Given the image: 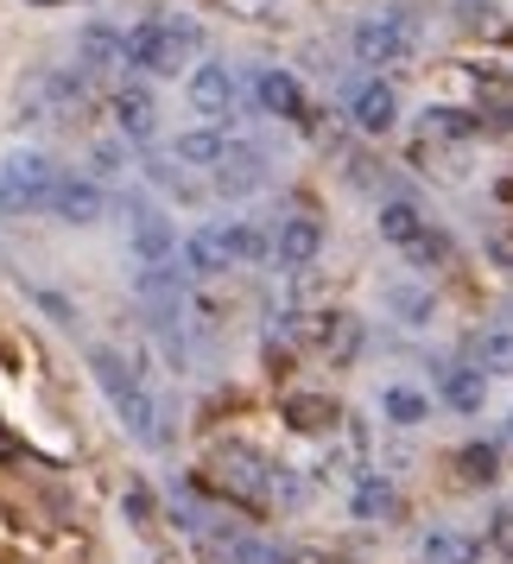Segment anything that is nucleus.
<instances>
[{
	"mask_svg": "<svg viewBox=\"0 0 513 564\" xmlns=\"http://www.w3.org/2000/svg\"><path fill=\"white\" fill-rule=\"evenodd\" d=\"M190 45H197V26L190 20H140L128 32V64L153 70V77H172Z\"/></svg>",
	"mask_w": 513,
	"mask_h": 564,
	"instance_id": "obj_1",
	"label": "nucleus"
},
{
	"mask_svg": "<svg viewBox=\"0 0 513 564\" xmlns=\"http://www.w3.org/2000/svg\"><path fill=\"white\" fill-rule=\"evenodd\" d=\"M209 476H216L222 495L248 501V508H266V501H273V463H260L254 451H216Z\"/></svg>",
	"mask_w": 513,
	"mask_h": 564,
	"instance_id": "obj_2",
	"label": "nucleus"
},
{
	"mask_svg": "<svg viewBox=\"0 0 513 564\" xmlns=\"http://www.w3.org/2000/svg\"><path fill=\"white\" fill-rule=\"evenodd\" d=\"M412 52V13L406 7H386L374 20H361L356 26V57L361 64H393V57Z\"/></svg>",
	"mask_w": 513,
	"mask_h": 564,
	"instance_id": "obj_3",
	"label": "nucleus"
},
{
	"mask_svg": "<svg viewBox=\"0 0 513 564\" xmlns=\"http://www.w3.org/2000/svg\"><path fill=\"white\" fill-rule=\"evenodd\" d=\"M7 191H13L26 209H52V197H57L52 159H45V153H13V159H7Z\"/></svg>",
	"mask_w": 513,
	"mask_h": 564,
	"instance_id": "obj_4",
	"label": "nucleus"
},
{
	"mask_svg": "<svg viewBox=\"0 0 513 564\" xmlns=\"http://www.w3.org/2000/svg\"><path fill=\"white\" fill-rule=\"evenodd\" d=\"M349 121H356L361 133H393V121H400V96H393V83L368 77L349 89Z\"/></svg>",
	"mask_w": 513,
	"mask_h": 564,
	"instance_id": "obj_5",
	"label": "nucleus"
},
{
	"mask_svg": "<svg viewBox=\"0 0 513 564\" xmlns=\"http://www.w3.org/2000/svg\"><path fill=\"white\" fill-rule=\"evenodd\" d=\"M133 260H140V267H172V260H178L172 223H165L159 209H146V204H133Z\"/></svg>",
	"mask_w": 513,
	"mask_h": 564,
	"instance_id": "obj_6",
	"label": "nucleus"
},
{
	"mask_svg": "<svg viewBox=\"0 0 513 564\" xmlns=\"http://www.w3.org/2000/svg\"><path fill=\"white\" fill-rule=\"evenodd\" d=\"M317 254H324V229L310 216H285L280 235H273V260H280L285 273H305Z\"/></svg>",
	"mask_w": 513,
	"mask_h": 564,
	"instance_id": "obj_7",
	"label": "nucleus"
},
{
	"mask_svg": "<svg viewBox=\"0 0 513 564\" xmlns=\"http://www.w3.org/2000/svg\"><path fill=\"white\" fill-rule=\"evenodd\" d=\"M52 209L64 216V223L89 229V223H102V216H108V197H102V184H96V178H57Z\"/></svg>",
	"mask_w": 513,
	"mask_h": 564,
	"instance_id": "obj_8",
	"label": "nucleus"
},
{
	"mask_svg": "<svg viewBox=\"0 0 513 564\" xmlns=\"http://www.w3.org/2000/svg\"><path fill=\"white\" fill-rule=\"evenodd\" d=\"M437 387H444V406L450 412H482L488 406V368L482 361H450Z\"/></svg>",
	"mask_w": 513,
	"mask_h": 564,
	"instance_id": "obj_9",
	"label": "nucleus"
},
{
	"mask_svg": "<svg viewBox=\"0 0 513 564\" xmlns=\"http://www.w3.org/2000/svg\"><path fill=\"white\" fill-rule=\"evenodd\" d=\"M190 108L209 115V121H222L234 108V77L229 64H197V77H190Z\"/></svg>",
	"mask_w": 513,
	"mask_h": 564,
	"instance_id": "obj_10",
	"label": "nucleus"
},
{
	"mask_svg": "<svg viewBox=\"0 0 513 564\" xmlns=\"http://www.w3.org/2000/svg\"><path fill=\"white\" fill-rule=\"evenodd\" d=\"M254 96H260V108L280 115V121H298V115H305V83L292 77V70H260Z\"/></svg>",
	"mask_w": 513,
	"mask_h": 564,
	"instance_id": "obj_11",
	"label": "nucleus"
},
{
	"mask_svg": "<svg viewBox=\"0 0 513 564\" xmlns=\"http://www.w3.org/2000/svg\"><path fill=\"white\" fill-rule=\"evenodd\" d=\"M260 178H266L260 147H234V153L216 165V191H222V197H248V191H260Z\"/></svg>",
	"mask_w": 513,
	"mask_h": 564,
	"instance_id": "obj_12",
	"label": "nucleus"
},
{
	"mask_svg": "<svg viewBox=\"0 0 513 564\" xmlns=\"http://www.w3.org/2000/svg\"><path fill=\"white\" fill-rule=\"evenodd\" d=\"M114 128L128 133V140H153V133H159L153 89H121V96H114Z\"/></svg>",
	"mask_w": 513,
	"mask_h": 564,
	"instance_id": "obj_13",
	"label": "nucleus"
},
{
	"mask_svg": "<svg viewBox=\"0 0 513 564\" xmlns=\"http://www.w3.org/2000/svg\"><path fill=\"white\" fill-rule=\"evenodd\" d=\"M172 153H178V165H222L234 153V140L222 128H190L172 140Z\"/></svg>",
	"mask_w": 513,
	"mask_h": 564,
	"instance_id": "obj_14",
	"label": "nucleus"
},
{
	"mask_svg": "<svg viewBox=\"0 0 513 564\" xmlns=\"http://www.w3.org/2000/svg\"><path fill=\"white\" fill-rule=\"evenodd\" d=\"M349 508H356V520H393L400 513V488L386 482V476H361Z\"/></svg>",
	"mask_w": 513,
	"mask_h": 564,
	"instance_id": "obj_15",
	"label": "nucleus"
},
{
	"mask_svg": "<svg viewBox=\"0 0 513 564\" xmlns=\"http://www.w3.org/2000/svg\"><path fill=\"white\" fill-rule=\"evenodd\" d=\"M178 267L190 273V280H209L216 267H229V254H222V235H216V229H197V235L178 248Z\"/></svg>",
	"mask_w": 513,
	"mask_h": 564,
	"instance_id": "obj_16",
	"label": "nucleus"
},
{
	"mask_svg": "<svg viewBox=\"0 0 513 564\" xmlns=\"http://www.w3.org/2000/svg\"><path fill=\"white\" fill-rule=\"evenodd\" d=\"M418 128H425V140H469V133L482 128V121H476L469 108H457V102H432Z\"/></svg>",
	"mask_w": 513,
	"mask_h": 564,
	"instance_id": "obj_17",
	"label": "nucleus"
},
{
	"mask_svg": "<svg viewBox=\"0 0 513 564\" xmlns=\"http://www.w3.org/2000/svg\"><path fill=\"white\" fill-rule=\"evenodd\" d=\"M381 419L386 425H425V419H432V393H418V387H386Z\"/></svg>",
	"mask_w": 513,
	"mask_h": 564,
	"instance_id": "obj_18",
	"label": "nucleus"
},
{
	"mask_svg": "<svg viewBox=\"0 0 513 564\" xmlns=\"http://www.w3.org/2000/svg\"><path fill=\"white\" fill-rule=\"evenodd\" d=\"M381 235L393 241V248H412V241L425 235V216H418V204H406V197H386V204H381Z\"/></svg>",
	"mask_w": 513,
	"mask_h": 564,
	"instance_id": "obj_19",
	"label": "nucleus"
},
{
	"mask_svg": "<svg viewBox=\"0 0 513 564\" xmlns=\"http://www.w3.org/2000/svg\"><path fill=\"white\" fill-rule=\"evenodd\" d=\"M386 311H393L406 330H425L437 305H432V292H425V285H386Z\"/></svg>",
	"mask_w": 513,
	"mask_h": 564,
	"instance_id": "obj_20",
	"label": "nucleus"
},
{
	"mask_svg": "<svg viewBox=\"0 0 513 564\" xmlns=\"http://www.w3.org/2000/svg\"><path fill=\"white\" fill-rule=\"evenodd\" d=\"M285 425H292V432H330L336 425V400H324V393H298V400H285Z\"/></svg>",
	"mask_w": 513,
	"mask_h": 564,
	"instance_id": "obj_21",
	"label": "nucleus"
},
{
	"mask_svg": "<svg viewBox=\"0 0 513 564\" xmlns=\"http://www.w3.org/2000/svg\"><path fill=\"white\" fill-rule=\"evenodd\" d=\"M216 235H222V254L229 260H273V235L248 229V223H216Z\"/></svg>",
	"mask_w": 513,
	"mask_h": 564,
	"instance_id": "obj_22",
	"label": "nucleus"
},
{
	"mask_svg": "<svg viewBox=\"0 0 513 564\" xmlns=\"http://www.w3.org/2000/svg\"><path fill=\"white\" fill-rule=\"evenodd\" d=\"M77 52H83V64H89V70H102V64H114V57H128V32H114V26H83Z\"/></svg>",
	"mask_w": 513,
	"mask_h": 564,
	"instance_id": "obj_23",
	"label": "nucleus"
},
{
	"mask_svg": "<svg viewBox=\"0 0 513 564\" xmlns=\"http://www.w3.org/2000/svg\"><path fill=\"white\" fill-rule=\"evenodd\" d=\"M457 469H462V482H494V476H501V451H494V444H462Z\"/></svg>",
	"mask_w": 513,
	"mask_h": 564,
	"instance_id": "obj_24",
	"label": "nucleus"
},
{
	"mask_svg": "<svg viewBox=\"0 0 513 564\" xmlns=\"http://www.w3.org/2000/svg\"><path fill=\"white\" fill-rule=\"evenodd\" d=\"M425 564H476V545L462 533H425Z\"/></svg>",
	"mask_w": 513,
	"mask_h": 564,
	"instance_id": "obj_25",
	"label": "nucleus"
},
{
	"mask_svg": "<svg viewBox=\"0 0 513 564\" xmlns=\"http://www.w3.org/2000/svg\"><path fill=\"white\" fill-rule=\"evenodd\" d=\"M476 361H482L488 375H513V330H488Z\"/></svg>",
	"mask_w": 513,
	"mask_h": 564,
	"instance_id": "obj_26",
	"label": "nucleus"
},
{
	"mask_svg": "<svg viewBox=\"0 0 513 564\" xmlns=\"http://www.w3.org/2000/svg\"><path fill=\"white\" fill-rule=\"evenodd\" d=\"M146 178H153L159 191H178V204H197V191L184 184V172H178V165H172L165 153H146Z\"/></svg>",
	"mask_w": 513,
	"mask_h": 564,
	"instance_id": "obj_27",
	"label": "nucleus"
},
{
	"mask_svg": "<svg viewBox=\"0 0 513 564\" xmlns=\"http://www.w3.org/2000/svg\"><path fill=\"white\" fill-rule=\"evenodd\" d=\"M229 20H248V26H280V0H216Z\"/></svg>",
	"mask_w": 513,
	"mask_h": 564,
	"instance_id": "obj_28",
	"label": "nucleus"
},
{
	"mask_svg": "<svg viewBox=\"0 0 513 564\" xmlns=\"http://www.w3.org/2000/svg\"><path fill=\"white\" fill-rule=\"evenodd\" d=\"M406 260H412V267H444V260H450V235H432V229H425V235L406 248Z\"/></svg>",
	"mask_w": 513,
	"mask_h": 564,
	"instance_id": "obj_29",
	"label": "nucleus"
},
{
	"mask_svg": "<svg viewBox=\"0 0 513 564\" xmlns=\"http://www.w3.org/2000/svg\"><path fill=\"white\" fill-rule=\"evenodd\" d=\"M229 564H292L280 545H260V539H234L229 545Z\"/></svg>",
	"mask_w": 513,
	"mask_h": 564,
	"instance_id": "obj_30",
	"label": "nucleus"
},
{
	"mask_svg": "<svg viewBox=\"0 0 513 564\" xmlns=\"http://www.w3.org/2000/svg\"><path fill=\"white\" fill-rule=\"evenodd\" d=\"M121 513H128L133 527H153V488L128 482V488H121Z\"/></svg>",
	"mask_w": 513,
	"mask_h": 564,
	"instance_id": "obj_31",
	"label": "nucleus"
},
{
	"mask_svg": "<svg viewBox=\"0 0 513 564\" xmlns=\"http://www.w3.org/2000/svg\"><path fill=\"white\" fill-rule=\"evenodd\" d=\"M32 305L45 311V317H52V324H64V330H70V324H77V311H70V299H64V292H45V285H32Z\"/></svg>",
	"mask_w": 513,
	"mask_h": 564,
	"instance_id": "obj_32",
	"label": "nucleus"
},
{
	"mask_svg": "<svg viewBox=\"0 0 513 564\" xmlns=\"http://www.w3.org/2000/svg\"><path fill=\"white\" fill-rule=\"evenodd\" d=\"M488 545H494L501 558H513V501L507 508H494V520H488Z\"/></svg>",
	"mask_w": 513,
	"mask_h": 564,
	"instance_id": "obj_33",
	"label": "nucleus"
},
{
	"mask_svg": "<svg viewBox=\"0 0 513 564\" xmlns=\"http://www.w3.org/2000/svg\"><path fill=\"white\" fill-rule=\"evenodd\" d=\"M89 165H96L102 178H114V172L128 165V153H121V140H96V147H89Z\"/></svg>",
	"mask_w": 513,
	"mask_h": 564,
	"instance_id": "obj_34",
	"label": "nucleus"
},
{
	"mask_svg": "<svg viewBox=\"0 0 513 564\" xmlns=\"http://www.w3.org/2000/svg\"><path fill=\"white\" fill-rule=\"evenodd\" d=\"M273 501H280V508H298V501H305V476H292V469H273Z\"/></svg>",
	"mask_w": 513,
	"mask_h": 564,
	"instance_id": "obj_35",
	"label": "nucleus"
},
{
	"mask_svg": "<svg viewBox=\"0 0 513 564\" xmlns=\"http://www.w3.org/2000/svg\"><path fill=\"white\" fill-rule=\"evenodd\" d=\"M494 260H501V267H513V235H507V241H494Z\"/></svg>",
	"mask_w": 513,
	"mask_h": 564,
	"instance_id": "obj_36",
	"label": "nucleus"
},
{
	"mask_svg": "<svg viewBox=\"0 0 513 564\" xmlns=\"http://www.w3.org/2000/svg\"><path fill=\"white\" fill-rule=\"evenodd\" d=\"M7 197H13V191H7V178H0V209H7Z\"/></svg>",
	"mask_w": 513,
	"mask_h": 564,
	"instance_id": "obj_37",
	"label": "nucleus"
},
{
	"mask_svg": "<svg viewBox=\"0 0 513 564\" xmlns=\"http://www.w3.org/2000/svg\"><path fill=\"white\" fill-rule=\"evenodd\" d=\"M32 7H57V0H32Z\"/></svg>",
	"mask_w": 513,
	"mask_h": 564,
	"instance_id": "obj_38",
	"label": "nucleus"
}]
</instances>
